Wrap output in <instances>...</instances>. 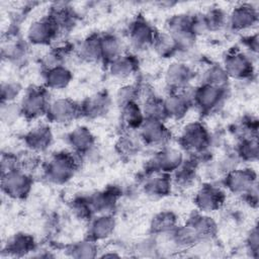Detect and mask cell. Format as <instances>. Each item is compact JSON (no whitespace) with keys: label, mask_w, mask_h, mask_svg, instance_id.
Wrapping results in <instances>:
<instances>
[{"label":"cell","mask_w":259,"mask_h":259,"mask_svg":"<svg viewBox=\"0 0 259 259\" xmlns=\"http://www.w3.org/2000/svg\"><path fill=\"white\" fill-rule=\"evenodd\" d=\"M76 169V160L70 153H57L45 170L47 178L55 183L68 181Z\"/></svg>","instance_id":"6da1fadb"},{"label":"cell","mask_w":259,"mask_h":259,"mask_svg":"<svg viewBox=\"0 0 259 259\" xmlns=\"http://www.w3.org/2000/svg\"><path fill=\"white\" fill-rule=\"evenodd\" d=\"M49 107L50 103L47 90L40 87H31L23 96L20 112L27 118H36L48 113Z\"/></svg>","instance_id":"7a4b0ae2"},{"label":"cell","mask_w":259,"mask_h":259,"mask_svg":"<svg viewBox=\"0 0 259 259\" xmlns=\"http://www.w3.org/2000/svg\"><path fill=\"white\" fill-rule=\"evenodd\" d=\"M31 179L20 169L2 174V190L13 198H23L30 190Z\"/></svg>","instance_id":"3957f363"},{"label":"cell","mask_w":259,"mask_h":259,"mask_svg":"<svg viewBox=\"0 0 259 259\" xmlns=\"http://www.w3.org/2000/svg\"><path fill=\"white\" fill-rule=\"evenodd\" d=\"M208 135L202 124L195 122L188 124L181 136V144L187 150L199 154L205 150L208 144Z\"/></svg>","instance_id":"277c9868"},{"label":"cell","mask_w":259,"mask_h":259,"mask_svg":"<svg viewBox=\"0 0 259 259\" xmlns=\"http://www.w3.org/2000/svg\"><path fill=\"white\" fill-rule=\"evenodd\" d=\"M58 31L59 29L56 23L49 15L31 24L28 29V39L32 44L46 45L57 35Z\"/></svg>","instance_id":"5b68a950"},{"label":"cell","mask_w":259,"mask_h":259,"mask_svg":"<svg viewBox=\"0 0 259 259\" xmlns=\"http://www.w3.org/2000/svg\"><path fill=\"white\" fill-rule=\"evenodd\" d=\"M81 114V105L70 99H58L50 104L48 115L56 122H70Z\"/></svg>","instance_id":"8992f818"},{"label":"cell","mask_w":259,"mask_h":259,"mask_svg":"<svg viewBox=\"0 0 259 259\" xmlns=\"http://www.w3.org/2000/svg\"><path fill=\"white\" fill-rule=\"evenodd\" d=\"M141 137L145 143L152 146H161L168 141V131L162 120L145 119L141 125Z\"/></svg>","instance_id":"52a82bcc"},{"label":"cell","mask_w":259,"mask_h":259,"mask_svg":"<svg viewBox=\"0 0 259 259\" xmlns=\"http://www.w3.org/2000/svg\"><path fill=\"white\" fill-rule=\"evenodd\" d=\"M224 88L204 85L193 93V101L201 110L210 111L215 108L224 97Z\"/></svg>","instance_id":"ba28073f"},{"label":"cell","mask_w":259,"mask_h":259,"mask_svg":"<svg viewBox=\"0 0 259 259\" xmlns=\"http://www.w3.org/2000/svg\"><path fill=\"white\" fill-rule=\"evenodd\" d=\"M225 200L224 192L211 185L203 186L197 193L195 201L197 206L203 211H211L222 206Z\"/></svg>","instance_id":"9c48e42d"},{"label":"cell","mask_w":259,"mask_h":259,"mask_svg":"<svg viewBox=\"0 0 259 259\" xmlns=\"http://www.w3.org/2000/svg\"><path fill=\"white\" fill-rule=\"evenodd\" d=\"M154 32L149 23L143 19H137L131 26L130 38L137 49H142L154 44L157 36Z\"/></svg>","instance_id":"30bf717a"},{"label":"cell","mask_w":259,"mask_h":259,"mask_svg":"<svg viewBox=\"0 0 259 259\" xmlns=\"http://www.w3.org/2000/svg\"><path fill=\"white\" fill-rule=\"evenodd\" d=\"M255 174L249 169L235 170L226 177V185L233 192H245L252 188Z\"/></svg>","instance_id":"8fae6325"},{"label":"cell","mask_w":259,"mask_h":259,"mask_svg":"<svg viewBox=\"0 0 259 259\" xmlns=\"http://www.w3.org/2000/svg\"><path fill=\"white\" fill-rule=\"evenodd\" d=\"M52 133L48 126L39 125L32 128L25 136V143L32 151H44L50 147L52 143Z\"/></svg>","instance_id":"7c38bea8"},{"label":"cell","mask_w":259,"mask_h":259,"mask_svg":"<svg viewBox=\"0 0 259 259\" xmlns=\"http://www.w3.org/2000/svg\"><path fill=\"white\" fill-rule=\"evenodd\" d=\"M155 171H172L179 168L182 162L181 153L174 149H163L153 160Z\"/></svg>","instance_id":"4fadbf2b"},{"label":"cell","mask_w":259,"mask_h":259,"mask_svg":"<svg viewBox=\"0 0 259 259\" xmlns=\"http://www.w3.org/2000/svg\"><path fill=\"white\" fill-rule=\"evenodd\" d=\"M226 73L232 77L243 78L250 74L252 71L251 63L247 58L241 54H235L229 56L225 62Z\"/></svg>","instance_id":"5bb4252c"},{"label":"cell","mask_w":259,"mask_h":259,"mask_svg":"<svg viewBox=\"0 0 259 259\" xmlns=\"http://www.w3.org/2000/svg\"><path fill=\"white\" fill-rule=\"evenodd\" d=\"M109 107V98L107 94H96L88 98L81 105V114L88 117H97L104 114Z\"/></svg>","instance_id":"9a60e30c"},{"label":"cell","mask_w":259,"mask_h":259,"mask_svg":"<svg viewBox=\"0 0 259 259\" xmlns=\"http://www.w3.org/2000/svg\"><path fill=\"white\" fill-rule=\"evenodd\" d=\"M257 20V13L252 6L241 5L234 9L231 15V24L236 29L247 28Z\"/></svg>","instance_id":"2e32d148"},{"label":"cell","mask_w":259,"mask_h":259,"mask_svg":"<svg viewBox=\"0 0 259 259\" xmlns=\"http://www.w3.org/2000/svg\"><path fill=\"white\" fill-rule=\"evenodd\" d=\"M192 74L190 69L183 64H173L167 71V82L175 90L183 88L189 82Z\"/></svg>","instance_id":"e0dca14e"},{"label":"cell","mask_w":259,"mask_h":259,"mask_svg":"<svg viewBox=\"0 0 259 259\" xmlns=\"http://www.w3.org/2000/svg\"><path fill=\"white\" fill-rule=\"evenodd\" d=\"M189 103V98H186L184 95L173 94L169 96V98L164 101L166 115L176 118L183 116L188 109Z\"/></svg>","instance_id":"ac0fdd59"},{"label":"cell","mask_w":259,"mask_h":259,"mask_svg":"<svg viewBox=\"0 0 259 259\" xmlns=\"http://www.w3.org/2000/svg\"><path fill=\"white\" fill-rule=\"evenodd\" d=\"M70 144L78 153L87 152L93 145V136L91 133L85 127H78L74 132L71 133Z\"/></svg>","instance_id":"d6986e66"},{"label":"cell","mask_w":259,"mask_h":259,"mask_svg":"<svg viewBox=\"0 0 259 259\" xmlns=\"http://www.w3.org/2000/svg\"><path fill=\"white\" fill-rule=\"evenodd\" d=\"M33 248V239L27 235L21 234L14 236L9 242H7L6 251L7 253L14 255V256H20L27 252H30V250Z\"/></svg>","instance_id":"ffe728a7"},{"label":"cell","mask_w":259,"mask_h":259,"mask_svg":"<svg viewBox=\"0 0 259 259\" xmlns=\"http://www.w3.org/2000/svg\"><path fill=\"white\" fill-rule=\"evenodd\" d=\"M70 80H71L70 71H68L66 68L62 66L49 69L46 76L47 85L51 88H56V89L66 87L70 82Z\"/></svg>","instance_id":"44dd1931"},{"label":"cell","mask_w":259,"mask_h":259,"mask_svg":"<svg viewBox=\"0 0 259 259\" xmlns=\"http://www.w3.org/2000/svg\"><path fill=\"white\" fill-rule=\"evenodd\" d=\"M137 68V62L132 56H119L111 63V74L123 78L130 76Z\"/></svg>","instance_id":"7402d4cb"},{"label":"cell","mask_w":259,"mask_h":259,"mask_svg":"<svg viewBox=\"0 0 259 259\" xmlns=\"http://www.w3.org/2000/svg\"><path fill=\"white\" fill-rule=\"evenodd\" d=\"M171 181L168 176H157L149 180L145 185V190L152 196H164L170 191Z\"/></svg>","instance_id":"603a6c76"},{"label":"cell","mask_w":259,"mask_h":259,"mask_svg":"<svg viewBox=\"0 0 259 259\" xmlns=\"http://www.w3.org/2000/svg\"><path fill=\"white\" fill-rule=\"evenodd\" d=\"M122 121L130 128L140 127L143 124L142 112L135 102H130L122 106Z\"/></svg>","instance_id":"cb8c5ba5"},{"label":"cell","mask_w":259,"mask_h":259,"mask_svg":"<svg viewBox=\"0 0 259 259\" xmlns=\"http://www.w3.org/2000/svg\"><path fill=\"white\" fill-rule=\"evenodd\" d=\"M114 228V221L108 215L98 218L91 226L90 234L94 239H103L109 236Z\"/></svg>","instance_id":"d4e9b609"},{"label":"cell","mask_w":259,"mask_h":259,"mask_svg":"<svg viewBox=\"0 0 259 259\" xmlns=\"http://www.w3.org/2000/svg\"><path fill=\"white\" fill-rule=\"evenodd\" d=\"M120 42L113 35H107L101 38V59L114 61L119 57Z\"/></svg>","instance_id":"484cf974"},{"label":"cell","mask_w":259,"mask_h":259,"mask_svg":"<svg viewBox=\"0 0 259 259\" xmlns=\"http://www.w3.org/2000/svg\"><path fill=\"white\" fill-rule=\"evenodd\" d=\"M144 113L146 119L162 120L166 116L164 101L155 97L148 99L147 102L145 103Z\"/></svg>","instance_id":"4316f807"},{"label":"cell","mask_w":259,"mask_h":259,"mask_svg":"<svg viewBox=\"0 0 259 259\" xmlns=\"http://www.w3.org/2000/svg\"><path fill=\"white\" fill-rule=\"evenodd\" d=\"M153 46H155L156 50L162 56H171L175 52V50L178 49L175 39L170 33H163L157 35Z\"/></svg>","instance_id":"83f0119b"},{"label":"cell","mask_w":259,"mask_h":259,"mask_svg":"<svg viewBox=\"0 0 259 259\" xmlns=\"http://www.w3.org/2000/svg\"><path fill=\"white\" fill-rule=\"evenodd\" d=\"M81 52L83 57L88 60L101 59V37L95 35L88 37L84 41Z\"/></svg>","instance_id":"f1b7e54d"},{"label":"cell","mask_w":259,"mask_h":259,"mask_svg":"<svg viewBox=\"0 0 259 259\" xmlns=\"http://www.w3.org/2000/svg\"><path fill=\"white\" fill-rule=\"evenodd\" d=\"M175 226V218L170 212H163L158 214L152 224L154 232H167L171 231Z\"/></svg>","instance_id":"f546056e"},{"label":"cell","mask_w":259,"mask_h":259,"mask_svg":"<svg viewBox=\"0 0 259 259\" xmlns=\"http://www.w3.org/2000/svg\"><path fill=\"white\" fill-rule=\"evenodd\" d=\"M226 79H228L226 71L218 67L209 69V71L206 73V85L223 88Z\"/></svg>","instance_id":"4dcf8cb0"},{"label":"cell","mask_w":259,"mask_h":259,"mask_svg":"<svg viewBox=\"0 0 259 259\" xmlns=\"http://www.w3.org/2000/svg\"><path fill=\"white\" fill-rule=\"evenodd\" d=\"M203 19H204L205 27L207 29L221 28L226 21L225 14L221 10H218V9L209 11L206 15H204Z\"/></svg>","instance_id":"1f68e13d"},{"label":"cell","mask_w":259,"mask_h":259,"mask_svg":"<svg viewBox=\"0 0 259 259\" xmlns=\"http://www.w3.org/2000/svg\"><path fill=\"white\" fill-rule=\"evenodd\" d=\"M176 171H177V173L175 176V181L178 184H180L182 186H186V185H189L193 181L194 172L189 164L182 168H177Z\"/></svg>","instance_id":"d6a6232c"},{"label":"cell","mask_w":259,"mask_h":259,"mask_svg":"<svg viewBox=\"0 0 259 259\" xmlns=\"http://www.w3.org/2000/svg\"><path fill=\"white\" fill-rule=\"evenodd\" d=\"M257 144L252 140H244L240 147V156L247 160H252L257 157Z\"/></svg>","instance_id":"836d02e7"},{"label":"cell","mask_w":259,"mask_h":259,"mask_svg":"<svg viewBox=\"0 0 259 259\" xmlns=\"http://www.w3.org/2000/svg\"><path fill=\"white\" fill-rule=\"evenodd\" d=\"M130 138L131 137H123L117 144V147L120 149V153H123L124 155H134L135 152L138 151V144Z\"/></svg>","instance_id":"e575fe53"},{"label":"cell","mask_w":259,"mask_h":259,"mask_svg":"<svg viewBox=\"0 0 259 259\" xmlns=\"http://www.w3.org/2000/svg\"><path fill=\"white\" fill-rule=\"evenodd\" d=\"M19 90L20 89L16 84H7L6 86H3L2 87V100H3V102L5 100L9 101L12 98H14V96L18 94Z\"/></svg>","instance_id":"d590c367"}]
</instances>
